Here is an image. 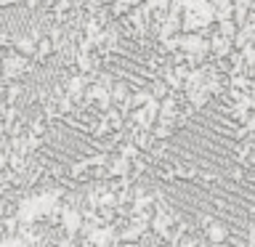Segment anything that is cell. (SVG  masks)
Masks as SVG:
<instances>
[{
  "mask_svg": "<svg viewBox=\"0 0 255 247\" xmlns=\"http://www.w3.org/2000/svg\"><path fill=\"white\" fill-rule=\"evenodd\" d=\"M159 165L170 175L223 178L237 173L239 159V123L226 96H215L199 107L165 143Z\"/></svg>",
  "mask_w": 255,
  "mask_h": 247,
  "instance_id": "6da1fadb",
  "label": "cell"
},
{
  "mask_svg": "<svg viewBox=\"0 0 255 247\" xmlns=\"http://www.w3.org/2000/svg\"><path fill=\"white\" fill-rule=\"evenodd\" d=\"M154 186L181 221H215L229 229H245L255 210V159L223 178L159 175Z\"/></svg>",
  "mask_w": 255,
  "mask_h": 247,
  "instance_id": "7a4b0ae2",
  "label": "cell"
}]
</instances>
